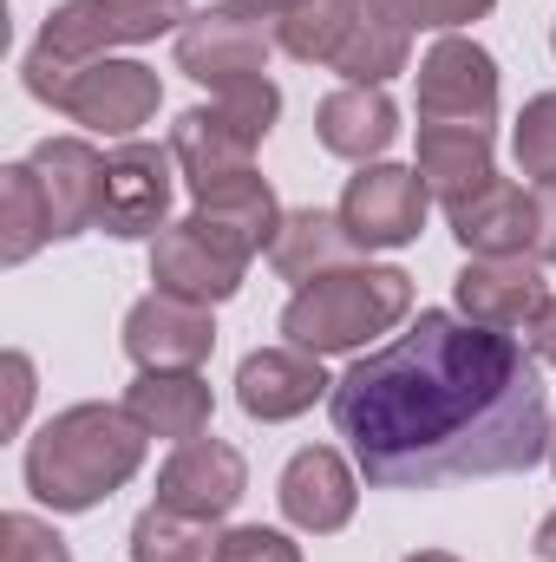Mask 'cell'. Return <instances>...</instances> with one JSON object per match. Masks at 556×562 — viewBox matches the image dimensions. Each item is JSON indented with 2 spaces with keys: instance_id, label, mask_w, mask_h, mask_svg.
<instances>
[{
  "instance_id": "cell-1",
  "label": "cell",
  "mask_w": 556,
  "mask_h": 562,
  "mask_svg": "<svg viewBox=\"0 0 556 562\" xmlns=\"http://www.w3.org/2000/svg\"><path fill=\"white\" fill-rule=\"evenodd\" d=\"M327 413L374 491L511 477L551 451L537 353L445 307H425L400 340L354 360Z\"/></svg>"
},
{
  "instance_id": "cell-2",
  "label": "cell",
  "mask_w": 556,
  "mask_h": 562,
  "mask_svg": "<svg viewBox=\"0 0 556 562\" xmlns=\"http://www.w3.org/2000/svg\"><path fill=\"white\" fill-rule=\"evenodd\" d=\"M144 431L125 406H66L59 419L40 425V438L26 445V491L46 510H99L112 491H125L144 464Z\"/></svg>"
},
{
  "instance_id": "cell-3",
  "label": "cell",
  "mask_w": 556,
  "mask_h": 562,
  "mask_svg": "<svg viewBox=\"0 0 556 562\" xmlns=\"http://www.w3.org/2000/svg\"><path fill=\"white\" fill-rule=\"evenodd\" d=\"M407 307H413V281L400 269L347 262L334 276L301 281V294L281 307V334H288V347H308V353H354L374 334L400 327Z\"/></svg>"
},
{
  "instance_id": "cell-4",
  "label": "cell",
  "mask_w": 556,
  "mask_h": 562,
  "mask_svg": "<svg viewBox=\"0 0 556 562\" xmlns=\"http://www.w3.org/2000/svg\"><path fill=\"white\" fill-rule=\"evenodd\" d=\"M276 119H281V92L269 79L230 86V92H216V105H190L170 125V150L184 164L190 196L210 190V183H230V177L256 170V144L276 132Z\"/></svg>"
},
{
  "instance_id": "cell-5",
  "label": "cell",
  "mask_w": 556,
  "mask_h": 562,
  "mask_svg": "<svg viewBox=\"0 0 556 562\" xmlns=\"http://www.w3.org/2000/svg\"><path fill=\"white\" fill-rule=\"evenodd\" d=\"M26 92L46 99L53 112H66L73 125L86 132H105V138H132L138 125L157 119L164 105V86L157 72L138 59H92V66H46L26 53Z\"/></svg>"
},
{
  "instance_id": "cell-6",
  "label": "cell",
  "mask_w": 556,
  "mask_h": 562,
  "mask_svg": "<svg viewBox=\"0 0 556 562\" xmlns=\"http://www.w3.org/2000/svg\"><path fill=\"white\" fill-rule=\"evenodd\" d=\"M190 0H66L33 40V59L46 66H92L112 59V46H144L157 33H184Z\"/></svg>"
},
{
  "instance_id": "cell-7",
  "label": "cell",
  "mask_w": 556,
  "mask_h": 562,
  "mask_svg": "<svg viewBox=\"0 0 556 562\" xmlns=\"http://www.w3.org/2000/svg\"><path fill=\"white\" fill-rule=\"evenodd\" d=\"M276 20H263L256 7L243 0H223V7H203L190 13V26L177 33V72H190L197 86H249L269 72V53H276Z\"/></svg>"
},
{
  "instance_id": "cell-8",
  "label": "cell",
  "mask_w": 556,
  "mask_h": 562,
  "mask_svg": "<svg viewBox=\"0 0 556 562\" xmlns=\"http://www.w3.org/2000/svg\"><path fill=\"white\" fill-rule=\"evenodd\" d=\"M170 196H177V150L125 138L105 157V177H99V229L119 236V243L164 236Z\"/></svg>"
},
{
  "instance_id": "cell-9",
  "label": "cell",
  "mask_w": 556,
  "mask_h": 562,
  "mask_svg": "<svg viewBox=\"0 0 556 562\" xmlns=\"http://www.w3.org/2000/svg\"><path fill=\"white\" fill-rule=\"evenodd\" d=\"M419 119L425 125H485L498 119V66L478 40L445 33L419 59Z\"/></svg>"
},
{
  "instance_id": "cell-10",
  "label": "cell",
  "mask_w": 556,
  "mask_h": 562,
  "mask_svg": "<svg viewBox=\"0 0 556 562\" xmlns=\"http://www.w3.org/2000/svg\"><path fill=\"white\" fill-rule=\"evenodd\" d=\"M425 203L432 190L419 183V170L407 164H360V177H347L341 196V223L360 249H407L425 229Z\"/></svg>"
},
{
  "instance_id": "cell-11",
  "label": "cell",
  "mask_w": 556,
  "mask_h": 562,
  "mask_svg": "<svg viewBox=\"0 0 556 562\" xmlns=\"http://www.w3.org/2000/svg\"><path fill=\"white\" fill-rule=\"evenodd\" d=\"M452 294H458V314L491 334H531L537 314L551 307L537 256H471L452 281Z\"/></svg>"
},
{
  "instance_id": "cell-12",
  "label": "cell",
  "mask_w": 556,
  "mask_h": 562,
  "mask_svg": "<svg viewBox=\"0 0 556 562\" xmlns=\"http://www.w3.org/2000/svg\"><path fill=\"white\" fill-rule=\"evenodd\" d=\"M216 347V321L203 301L184 294H144L125 314V353L138 360V373H197Z\"/></svg>"
},
{
  "instance_id": "cell-13",
  "label": "cell",
  "mask_w": 556,
  "mask_h": 562,
  "mask_svg": "<svg viewBox=\"0 0 556 562\" xmlns=\"http://www.w3.org/2000/svg\"><path fill=\"white\" fill-rule=\"evenodd\" d=\"M243 491H249L243 451L223 445V438H184V445L164 458V471H157V504L177 510V517H197V524L230 517Z\"/></svg>"
},
{
  "instance_id": "cell-14",
  "label": "cell",
  "mask_w": 556,
  "mask_h": 562,
  "mask_svg": "<svg viewBox=\"0 0 556 562\" xmlns=\"http://www.w3.org/2000/svg\"><path fill=\"white\" fill-rule=\"evenodd\" d=\"M281 216H288V210L276 203V190H269L256 170L197 190V210H190V223H197L223 256H236V262H249V256H263V249L276 243Z\"/></svg>"
},
{
  "instance_id": "cell-15",
  "label": "cell",
  "mask_w": 556,
  "mask_h": 562,
  "mask_svg": "<svg viewBox=\"0 0 556 562\" xmlns=\"http://www.w3.org/2000/svg\"><path fill=\"white\" fill-rule=\"evenodd\" d=\"M276 497H281V517H288L294 530H308V537H334V530L354 517L360 484H354V464H347L341 451L308 445V451H294V458H288Z\"/></svg>"
},
{
  "instance_id": "cell-16",
  "label": "cell",
  "mask_w": 556,
  "mask_h": 562,
  "mask_svg": "<svg viewBox=\"0 0 556 562\" xmlns=\"http://www.w3.org/2000/svg\"><path fill=\"white\" fill-rule=\"evenodd\" d=\"M321 393H334V380L321 373V353H308V347H263L236 373V406L263 425L301 419Z\"/></svg>"
},
{
  "instance_id": "cell-17",
  "label": "cell",
  "mask_w": 556,
  "mask_h": 562,
  "mask_svg": "<svg viewBox=\"0 0 556 562\" xmlns=\"http://www.w3.org/2000/svg\"><path fill=\"white\" fill-rule=\"evenodd\" d=\"M26 164H33L40 196H46L53 243L99 229V177H105V157H99L92 144H86V138H46Z\"/></svg>"
},
{
  "instance_id": "cell-18",
  "label": "cell",
  "mask_w": 556,
  "mask_h": 562,
  "mask_svg": "<svg viewBox=\"0 0 556 562\" xmlns=\"http://www.w3.org/2000/svg\"><path fill=\"white\" fill-rule=\"evenodd\" d=\"M243 269H249V262L223 256L190 216L170 223V229L157 236V249H151V281H157L164 294H184V301H203V307L230 301V294L243 288Z\"/></svg>"
},
{
  "instance_id": "cell-19",
  "label": "cell",
  "mask_w": 556,
  "mask_h": 562,
  "mask_svg": "<svg viewBox=\"0 0 556 562\" xmlns=\"http://www.w3.org/2000/svg\"><path fill=\"white\" fill-rule=\"evenodd\" d=\"M452 216V236L465 256H524L537 249V196H524L518 183L491 177L478 196H465Z\"/></svg>"
},
{
  "instance_id": "cell-20",
  "label": "cell",
  "mask_w": 556,
  "mask_h": 562,
  "mask_svg": "<svg viewBox=\"0 0 556 562\" xmlns=\"http://www.w3.org/2000/svg\"><path fill=\"white\" fill-rule=\"evenodd\" d=\"M419 183L445 210L478 196L491 183V132L485 125H425L419 132Z\"/></svg>"
},
{
  "instance_id": "cell-21",
  "label": "cell",
  "mask_w": 556,
  "mask_h": 562,
  "mask_svg": "<svg viewBox=\"0 0 556 562\" xmlns=\"http://www.w3.org/2000/svg\"><path fill=\"white\" fill-rule=\"evenodd\" d=\"M314 132H321V144H327L334 157L367 164V157H380L387 144L400 138V112H393V99H387L380 86H341V92L321 99Z\"/></svg>"
},
{
  "instance_id": "cell-22",
  "label": "cell",
  "mask_w": 556,
  "mask_h": 562,
  "mask_svg": "<svg viewBox=\"0 0 556 562\" xmlns=\"http://www.w3.org/2000/svg\"><path fill=\"white\" fill-rule=\"evenodd\" d=\"M125 413L151 431V438H203L210 431V386L203 373H138L125 393Z\"/></svg>"
},
{
  "instance_id": "cell-23",
  "label": "cell",
  "mask_w": 556,
  "mask_h": 562,
  "mask_svg": "<svg viewBox=\"0 0 556 562\" xmlns=\"http://www.w3.org/2000/svg\"><path fill=\"white\" fill-rule=\"evenodd\" d=\"M354 236H347V223H341V210L327 216V210H288L276 229V243H269V262H276L288 281H314V276H334V269H347L354 262Z\"/></svg>"
},
{
  "instance_id": "cell-24",
  "label": "cell",
  "mask_w": 556,
  "mask_h": 562,
  "mask_svg": "<svg viewBox=\"0 0 556 562\" xmlns=\"http://www.w3.org/2000/svg\"><path fill=\"white\" fill-rule=\"evenodd\" d=\"M360 13H367V0H301L288 20H276V40L301 66H334L347 53V40L360 33Z\"/></svg>"
},
{
  "instance_id": "cell-25",
  "label": "cell",
  "mask_w": 556,
  "mask_h": 562,
  "mask_svg": "<svg viewBox=\"0 0 556 562\" xmlns=\"http://www.w3.org/2000/svg\"><path fill=\"white\" fill-rule=\"evenodd\" d=\"M46 243H53V216H46V196H40L33 164H7L0 170V262L20 269Z\"/></svg>"
},
{
  "instance_id": "cell-26",
  "label": "cell",
  "mask_w": 556,
  "mask_h": 562,
  "mask_svg": "<svg viewBox=\"0 0 556 562\" xmlns=\"http://www.w3.org/2000/svg\"><path fill=\"white\" fill-rule=\"evenodd\" d=\"M132 562H216V537H210V524L151 504L132 524Z\"/></svg>"
},
{
  "instance_id": "cell-27",
  "label": "cell",
  "mask_w": 556,
  "mask_h": 562,
  "mask_svg": "<svg viewBox=\"0 0 556 562\" xmlns=\"http://www.w3.org/2000/svg\"><path fill=\"white\" fill-rule=\"evenodd\" d=\"M511 150H518V170H524V177H537V183L556 177V92H544V99L524 105Z\"/></svg>"
},
{
  "instance_id": "cell-28",
  "label": "cell",
  "mask_w": 556,
  "mask_h": 562,
  "mask_svg": "<svg viewBox=\"0 0 556 562\" xmlns=\"http://www.w3.org/2000/svg\"><path fill=\"white\" fill-rule=\"evenodd\" d=\"M0 562H73V550L53 524H40L26 510H7L0 517Z\"/></svg>"
},
{
  "instance_id": "cell-29",
  "label": "cell",
  "mask_w": 556,
  "mask_h": 562,
  "mask_svg": "<svg viewBox=\"0 0 556 562\" xmlns=\"http://www.w3.org/2000/svg\"><path fill=\"white\" fill-rule=\"evenodd\" d=\"M216 562H301V550H294L281 530L243 524V530H223V537H216Z\"/></svg>"
},
{
  "instance_id": "cell-30",
  "label": "cell",
  "mask_w": 556,
  "mask_h": 562,
  "mask_svg": "<svg viewBox=\"0 0 556 562\" xmlns=\"http://www.w3.org/2000/svg\"><path fill=\"white\" fill-rule=\"evenodd\" d=\"M498 0H400V13L413 20V26H432V33H452V26H465V20H485Z\"/></svg>"
},
{
  "instance_id": "cell-31",
  "label": "cell",
  "mask_w": 556,
  "mask_h": 562,
  "mask_svg": "<svg viewBox=\"0 0 556 562\" xmlns=\"http://www.w3.org/2000/svg\"><path fill=\"white\" fill-rule=\"evenodd\" d=\"M0 373H7V431H20L26 425V406H33V360L26 353H7Z\"/></svg>"
},
{
  "instance_id": "cell-32",
  "label": "cell",
  "mask_w": 556,
  "mask_h": 562,
  "mask_svg": "<svg viewBox=\"0 0 556 562\" xmlns=\"http://www.w3.org/2000/svg\"><path fill=\"white\" fill-rule=\"evenodd\" d=\"M537 262H556V177L551 183H537V249H531Z\"/></svg>"
},
{
  "instance_id": "cell-33",
  "label": "cell",
  "mask_w": 556,
  "mask_h": 562,
  "mask_svg": "<svg viewBox=\"0 0 556 562\" xmlns=\"http://www.w3.org/2000/svg\"><path fill=\"white\" fill-rule=\"evenodd\" d=\"M531 353H537L544 367H556V301L537 314V327H531Z\"/></svg>"
},
{
  "instance_id": "cell-34",
  "label": "cell",
  "mask_w": 556,
  "mask_h": 562,
  "mask_svg": "<svg viewBox=\"0 0 556 562\" xmlns=\"http://www.w3.org/2000/svg\"><path fill=\"white\" fill-rule=\"evenodd\" d=\"M243 7H256V13H263V20H288V13H294V7H301V0H243Z\"/></svg>"
},
{
  "instance_id": "cell-35",
  "label": "cell",
  "mask_w": 556,
  "mask_h": 562,
  "mask_svg": "<svg viewBox=\"0 0 556 562\" xmlns=\"http://www.w3.org/2000/svg\"><path fill=\"white\" fill-rule=\"evenodd\" d=\"M537 557L556 562V517H544V530H537Z\"/></svg>"
},
{
  "instance_id": "cell-36",
  "label": "cell",
  "mask_w": 556,
  "mask_h": 562,
  "mask_svg": "<svg viewBox=\"0 0 556 562\" xmlns=\"http://www.w3.org/2000/svg\"><path fill=\"white\" fill-rule=\"evenodd\" d=\"M407 562H458V557H445V550H419V557H407Z\"/></svg>"
},
{
  "instance_id": "cell-37",
  "label": "cell",
  "mask_w": 556,
  "mask_h": 562,
  "mask_svg": "<svg viewBox=\"0 0 556 562\" xmlns=\"http://www.w3.org/2000/svg\"><path fill=\"white\" fill-rule=\"evenodd\" d=\"M551 464H556V413H551Z\"/></svg>"
},
{
  "instance_id": "cell-38",
  "label": "cell",
  "mask_w": 556,
  "mask_h": 562,
  "mask_svg": "<svg viewBox=\"0 0 556 562\" xmlns=\"http://www.w3.org/2000/svg\"><path fill=\"white\" fill-rule=\"evenodd\" d=\"M551 46H556V33H551Z\"/></svg>"
}]
</instances>
